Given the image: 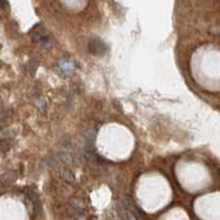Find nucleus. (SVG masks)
Here are the masks:
<instances>
[{
  "label": "nucleus",
  "instance_id": "nucleus-1",
  "mask_svg": "<svg viewBox=\"0 0 220 220\" xmlns=\"http://www.w3.org/2000/svg\"><path fill=\"white\" fill-rule=\"evenodd\" d=\"M88 50L94 55H104L107 52V45L100 39L94 37L88 43Z\"/></svg>",
  "mask_w": 220,
  "mask_h": 220
},
{
  "label": "nucleus",
  "instance_id": "nucleus-2",
  "mask_svg": "<svg viewBox=\"0 0 220 220\" xmlns=\"http://www.w3.org/2000/svg\"><path fill=\"white\" fill-rule=\"evenodd\" d=\"M25 201L30 206L31 213H39L40 211V203H39V197L35 190L29 189L25 193Z\"/></svg>",
  "mask_w": 220,
  "mask_h": 220
},
{
  "label": "nucleus",
  "instance_id": "nucleus-3",
  "mask_svg": "<svg viewBox=\"0 0 220 220\" xmlns=\"http://www.w3.org/2000/svg\"><path fill=\"white\" fill-rule=\"evenodd\" d=\"M32 40L34 43L40 44L43 48H50L52 46V42L50 40V37H46L45 34H43L40 31H37L32 34Z\"/></svg>",
  "mask_w": 220,
  "mask_h": 220
},
{
  "label": "nucleus",
  "instance_id": "nucleus-4",
  "mask_svg": "<svg viewBox=\"0 0 220 220\" xmlns=\"http://www.w3.org/2000/svg\"><path fill=\"white\" fill-rule=\"evenodd\" d=\"M60 68H61V72L63 73L64 75H67V76H69V75H72L73 73H74V64L72 63V62H62V63H60Z\"/></svg>",
  "mask_w": 220,
  "mask_h": 220
},
{
  "label": "nucleus",
  "instance_id": "nucleus-5",
  "mask_svg": "<svg viewBox=\"0 0 220 220\" xmlns=\"http://www.w3.org/2000/svg\"><path fill=\"white\" fill-rule=\"evenodd\" d=\"M62 177L65 178L68 183H73V182H74V176H73V174H72L71 172H68V171H65V172L62 174Z\"/></svg>",
  "mask_w": 220,
  "mask_h": 220
}]
</instances>
